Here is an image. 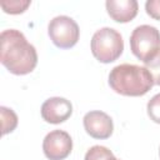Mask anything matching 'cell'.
Returning a JSON list of instances; mask_svg holds the SVG:
<instances>
[{"instance_id": "1", "label": "cell", "mask_w": 160, "mask_h": 160, "mask_svg": "<svg viewBox=\"0 0 160 160\" xmlns=\"http://www.w3.org/2000/svg\"><path fill=\"white\" fill-rule=\"evenodd\" d=\"M0 61L14 75L30 74L38 64V52L24 34L16 29L0 35Z\"/></svg>"}, {"instance_id": "2", "label": "cell", "mask_w": 160, "mask_h": 160, "mask_svg": "<svg viewBox=\"0 0 160 160\" xmlns=\"http://www.w3.org/2000/svg\"><path fill=\"white\" fill-rule=\"evenodd\" d=\"M110 88L125 96H142L151 90L154 80L145 66L120 64L109 74Z\"/></svg>"}, {"instance_id": "3", "label": "cell", "mask_w": 160, "mask_h": 160, "mask_svg": "<svg viewBox=\"0 0 160 160\" xmlns=\"http://www.w3.org/2000/svg\"><path fill=\"white\" fill-rule=\"evenodd\" d=\"M124 51V40L112 28H101L91 38V52L96 60L109 64L120 58Z\"/></svg>"}, {"instance_id": "4", "label": "cell", "mask_w": 160, "mask_h": 160, "mask_svg": "<svg viewBox=\"0 0 160 160\" xmlns=\"http://www.w3.org/2000/svg\"><path fill=\"white\" fill-rule=\"evenodd\" d=\"M131 52L144 64L160 50V31L151 25L136 26L130 35Z\"/></svg>"}, {"instance_id": "5", "label": "cell", "mask_w": 160, "mask_h": 160, "mask_svg": "<svg viewBox=\"0 0 160 160\" xmlns=\"http://www.w3.org/2000/svg\"><path fill=\"white\" fill-rule=\"evenodd\" d=\"M48 32L55 46L60 49H70L76 45L80 30L74 19L66 15L55 16L50 20L48 26Z\"/></svg>"}, {"instance_id": "6", "label": "cell", "mask_w": 160, "mask_h": 160, "mask_svg": "<svg viewBox=\"0 0 160 160\" xmlns=\"http://www.w3.org/2000/svg\"><path fill=\"white\" fill-rule=\"evenodd\" d=\"M72 150L71 136L64 130L50 131L42 141V151L49 160H64Z\"/></svg>"}, {"instance_id": "7", "label": "cell", "mask_w": 160, "mask_h": 160, "mask_svg": "<svg viewBox=\"0 0 160 160\" xmlns=\"http://www.w3.org/2000/svg\"><path fill=\"white\" fill-rule=\"evenodd\" d=\"M82 122L85 131L94 139H108L114 131L112 119L106 112L100 110H92L86 112Z\"/></svg>"}, {"instance_id": "8", "label": "cell", "mask_w": 160, "mask_h": 160, "mask_svg": "<svg viewBox=\"0 0 160 160\" xmlns=\"http://www.w3.org/2000/svg\"><path fill=\"white\" fill-rule=\"evenodd\" d=\"M72 114L71 102L60 96H54L45 100L41 105V116L46 122L60 124L66 121Z\"/></svg>"}, {"instance_id": "9", "label": "cell", "mask_w": 160, "mask_h": 160, "mask_svg": "<svg viewBox=\"0 0 160 160\" xmlns=\"http://www.w3.org/2000/svg\"><path fill=\"white\" fill-rule=\"evenodd\" d=\"M105 6L110 18L116 22L131 21L139 10L136 0H108Z\"/></svg>"}, {"instance_id": "10", "label": "cell", "mask_w": 160, "mask_h": 160, "mask_svg": "<svg viewBox=\"0 0 160 160\" xmlns=\"http://www.w3.org/2000/svg\"><path fill=\"white\" fill-rule=\"evenodd\" d=\"M0 112H1V119H2V131H1L2 135L14 131L16 125H18V116H16V114L11 109L5 108V106L0 108Z\"/></svg>"}, {"instance_id": "11", "label": "cell", "mask_w": 160, "mask_h": 160, "mask_svg": "<svg viewBox=\"0 0 160 160\" xmlns=\"http://www.w3.org/2000/svg\"><path fill=\"white\" fill-rule=\"evenodd\" d=\"M85 160H119L114 156L111 150L105 146L95 145L90 148L85 154Z\"/></svg>"}, {"instance_id": "12", "label": "cell", "mask_w": 160, "mask_h": 160, "mask_svg": "<svg viewBox=\"0 0 160 160\" xmlns=\"http://www.w3.org/2000/svg\"><path fill=\"white\" fill-rule=\"evenodd\" d=\"M2 10L8 14H21L24 12L28 6L30 5V1H20V0H15V1H1L0 2Z\"/></svg>"}, {"instance_id": "13", "label": "cell", "mask_w": 160, "mask_h": 160, "mask_svg": "<svg viewBox=\"0 0 160 160\" xmlns=\"http://www.w3.org/2000/svg\"><path fill=\"white\" fill-rule=\"evenodd\" d=\"M146 110H148L149 118H150L154 122L160 124V94L154 95V96L149 100L148 106H146Z\"/></svg>"}, {"instance_id": "14", "label": "cell", "mask_w": 160, "mask_h": 160, "mask_svg": "<svg viewBox=\"0 0 160 160\" xmlns=\"http://www.w3.org/2000/svg\"><path fill=\"white\" fill-rule=\"evenodd\" d=\"M145 68L151 74L154 84L155 85H160V50L156 52V55L151 60L145 62Z\"/></svg>"}, {"instance_id": "15", "label": "cell", "mask_w": 160, "mask_h": 160, "mask_svg": "<svg viewBox=\"0 0 160 160\" xmlns=\"http://www.w3.org/2000/svg\"><path fill=\"white\" fill-rule=\"evenodd\" d=\"M145 10L150 18L160 21V0H148L145 2Z\"/></svg>"}, {"instance_id": "16", "label": "cell", "mask_w": 160, "mask_h": 160, "mask_svg": "<svg viewBox=\"0 0 160 160\" xmlns=\"http://www.w3.org/2000/svg\"><path fill=\"white\" fill-rule=\"evenodd\" d=\"M159 156H160V149H159Z\"/></svg>"}]
</instances>
